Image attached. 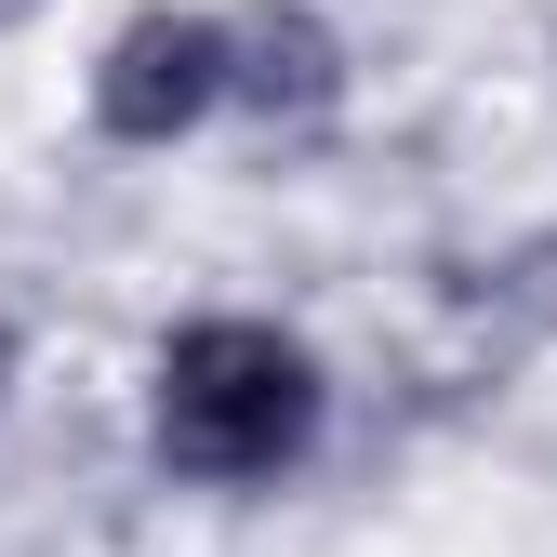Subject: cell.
I'll list each match as a JSON object with an SVG mask.
<instances>
[{"mask_svg": "<svg viewBox=\"0 0 557 557\" xmlns=\"http://www.w3.org/2000/svg\"><path fill=\"white\" fill-rule=\"evenodd\" d=\"M332 438V359L265 306H199L147 345V465L173 492H278Z\"/></svg>", "mask_w": 557, "mask_h": 557, "instance_id": "1", "label": "cell"}, {"mask_svg": "<svg viewBox=\"0 0 557 557\" xmlns=\"http://www.w3.org/2000/svg\"><path fill=\"white\" fill-rule=\"evenodd\" d=\"M81 120L120 160H173L226 120V14L213 0H133L81 66Z\"/></svg>", "mask_w": 557, "mask_h": 557, "instance_id": "2", "label": "cell"}, {"mask_svg": "<svg viewBox=\"0 0 557 557\" xmlns=\"http://www.w3.org/2000/svg\"><path fill=\"white\" fill-rule=\"evenodd\" d=\"M345 94H359V40L319 0H226V120L293 147V133L345 120Z\"/></svg>", "mask_w": 557, "mask_h": 557, "instance_id": "3", "label": "cell"}, {"mask_svg": "<svg viewBox=\"0 0 557 557\" xmlns=\"http://www.w3.org/2000/svg\"><path fill=\"white\" fill-rule=\"evenodd\" d=\"M0 398H14V332H0Z\"/></svg>", "mask_w": 557, "mask_h": 557, "instance_id": "4", "label": "cell"}]
</instances>
